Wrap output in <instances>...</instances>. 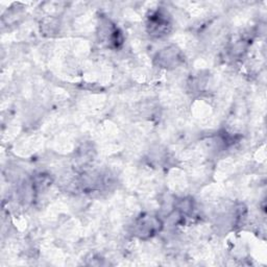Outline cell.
<instances>
[{"label": "cell", "instance_id": "1", "mask_svg": "<svg viewBox=\"0 0 267 267\" xmlns=\"http://www.w3.org/2000/svg\"><path fill=\"white\" fill-rule=\"evenodd\" d=\"M150 26H151V31L155 35L161 36L164 35V33L166 32L167 26H169V22L167 18H165V16H163V15L158 13L151 17Z\"/></svg>", "mask_w": 267, "mask_h": 267}, {"label": "cell", "instance_id": "2", "mask_svg": "<svg viewBox=\"0 0 267 267\" xmlns=\"http://www.w3.org/2000/svg\"><path fill=\"white\" fill-rule=\"evenodd\" d=\"M159 224H160V221H158L156 218H154L152 216L143 218L137 224L138 233L141 234V237L144 234H148V235L151 234L152 235L158 230V228H159L158 226H160Z\"/></svg>", "mask_w": 267, "mask_h": 267}]
</instances>
